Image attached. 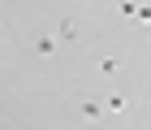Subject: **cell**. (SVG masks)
I'll return each instance as SVG.
<instances>
[{
	"label": "cell",
	"instance_id": "6da1fadb",
	"mask_svg": "<svg viewBox=\"0 0 151 130\" xmlns=\"http://www.w3.org/2000/svg\"><path fill=\"white\" fill-rule=\"evenodd\" d=\"M56 39H60V44H73V39H78V26H73L69 17H60V22H56Z\"/></svg>",
	"mask_w": 151,
	"mask_h": 130
},
{
	"label": "cell",
	"instance_id": "5b68a950",
	"mask_svg": "<svg viewBox=\"0 0 151 130\" xmlns=\"http://www.w3.org/2000/svg\"><path fill=\"white\" fill-rule=\"evenodd\" d=\"M99 70H104V74H116V70H121V61H116V57H104V61H99Z\"/></svg>",
	"mask_w": 151,
	"mask_h": 130
},
{
	"label": "cell",
	"instance_id": "277c9868",
	"mask_svg": "<svg viewBox=\"0 0 151 130\" xmlns=\"http://www.w3.org/2000/svg\"><path fill=\"white\" fill-rule=\"evenodd\" d=\"M108 108H112V113H125V108H129L125 91H112V95H108Z\"/></svg>",
	"mask_w": 151,
	"mask_h": 130
},
{
	"label": "cell",
	"instance_id": "7a4b0ae2",
	"mask_svg": "<svg viewBox=\"0 0 151 130\" xmlns=\"http://www.w3.org/2000/svg\"><path fill=\"white\" fill-rule=\"evenodd\" d=\"M78 113H82L86 121H99V117H104V104H95V100H82V104H78Z\"/></svg>",
	"mask_w": 151,
	"mask_h": 130
},
{
	"label": "cell",
	"instance_id": "3957f363",
	"mask_svg": "<svg viewBox=\"0 0 151 130\" xmlns=\"http://www.w3.org/2000/svg\"><path fill=\"white\" fill-rule=\"evenodd\" d=\"M35 52L39 57H52V52H56V35H39L35 39Z\"/></svg>",
	"mask_w": 151,
	"mask_h": 130
},
{
	"label": "cell",
	"instance_id": "8992f818",
	"mask_svg": "<svg viewBox=\"0 0 151 130\" xmlns=\"http://www.w3.org/2000/svg\"><path fill=\"white\" fill-rule=\"evenodd\" d=\"M138 22H151V4H138V13H134Z\"/></svg>",
	"mask_w": 151,
	"mask_h": 130
}]
</instances>
